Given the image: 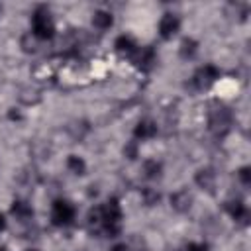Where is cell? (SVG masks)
Masks as SVG:
<instances>
[{"instance_id": "52a82bcc", "label": "cell", "mask_w": 251, "mask_h": 251, "mask_svg": "<svg viewBox=\"0 0 251 251\" xmlns=\"http://www.w3.org/2000/svg\"><path fill=\"white\" fill-rule=\"evenodd\" d=\"M133 59H135V65H137L141 71H149V69L155 65V61H157L155 51H153L151 47H139L137 53L133 55Z\"/></svg>"}, {"instance_id": "5bb4252c", "label": "cell", "mask_w": 251, "mask_h": 251, "mask_svg": "<svg viewBox=\"0 0 251 251\" xmlns=\"http://www.w3.org/2000/svg\"><path fill=\"white\" fill-rule=\"evenodd\" d=\"M196 51H198V41H194L192 37L182 39V43H180V57L182 59H192L196 55Z\"/></svg>"}, {"instance_id": "ba28073f", "label": "cell", "mask_w": 251, "mask_h": 251, "mask_svg": "<svg viewBox=\"0 0 251 251\" xmlns=\"http://www.w3.org/2000/svg\"><path fill=\"white\" fill-rule=\"evenodd\" d=\"M157 135V124L153 120H141L133 127V137L135 139H151Z\"/></svg>"}, {"instance_id": "ffe728a7", "label": "cell", "mask_w": 251, "mask_h": 251, "mask_svg": "<svg viewBox=\"0 0 251 251\" xmlns=\"http://www.w3.org/2000/svg\"><path fill=\"white\" fill-rule=\"evenodd\" d=\"M184 251H208V245L206 243H188L184 247Z\"/></svg>"}, {"instance_id": "7a4b0ae2", "label": "cell", "mask_w": 251, "mask_h": 251, "mask_svg": "<svg viewBox=\"0 0 251 251\" xmlns=\"http://www.w3.org/2000/svg\"><path fill=\"white\" fill-rule=\"evenodd\" d=\"M31 31L37 39H51L55 35V24L45 6H37L31 14Z\"/></svg>"}, {"instance_id": "30bf717a", "label": "cell", "mask_w": 251, "mask_h": 251, "mask_svg": "<svg viewBox=\"0 0 251 251\" xmlns=\"http://www.w3.org/2000/svg\"><path fill=\"white\" fill-rule=\"evenodd\" d=\"M112 24H114V16H112L110 12H106V10H96V12L92 14V25H94V27H98V29H108V27H112Z\"/></svg>"}, {"instance_id": "2e32d148", "label": "cell", "mask_w": 251, "mask_h": 251, "mask_svg": "<svg viewBox=\"0 0 251 251\" xmlns=\"http://www.w3.org/2000/svg\"><path fill=\"white\" fill-rule=\"evenodd\" d=\"M196 182L202 186V188H212L214 186V173L210 171V169H206V171H200L198 175H196Z\"/></svg>"}, {"instance_id": "6da1fadb", "label": "cell", "mask_w": 251, "mask_h": 251, "mask_svg": "<svg viewBox=\"0 0 251 251\" xmlns=\"http://www.w3.org/2000/svg\"><path fill=\"white\" fill-rule=\"evenodd\" d=\"M122 222V206L118 198H108L102 206H98V226L108 237H116L120 233Z\"/></svg>"}, {"instance_id": "7402d4cb", "label": "cell", "mask_w": 251, "mask_h": 251, "mask_svg": "<svg viewBox=\"0 0 251 251\" xmlns=\"http://www.w3.org/2000/svg\"><path fill=\"white\" fill-rule=\"evenodd\" d=\"M27 251H35V249H27Z\"/></svg>"}, {"instance_id": "4fadbf2b", "label": "cell", "mask_w": 251, "mask_h": 251, "mask_svg": "<svg viewBox=\"0 0 251 251\" xmlns=\"http://www.w3.org/2000/svg\"><path fill=\"white\" fill-rule=\"evenodd\" d=\"M67 167H69V171H71L73 175H84V173H86V163H84V159L78 157V155H69Z\"/></svg>"}, {"instance_id": "8fae6325", "label": "cell", "mask_w": 251, "mask_h": 251, "mask_svg": "<svg viewBox=\"0 0 251 251\" xmlns=\"http://www.w3.org/2000/svg\"><path fill=\"white\" fill-rule=\"evenodd\" d=\"M226 210H227V214H229L233 220H237V222H241V220L247 218V206H245L241 200H231V202H227V204H226Z\"/></svg>"}, {"instance_id": "603a6c76", "label": "cell", "mask_w": 251, "mask_h": 251, "mask_svg": "<svg viewBox=\"0 0 251 251\" xmlns=\"http://www.w3.org/2000/svg\"><path fill=\"white\" fill-rule=\"evenodd\" d=\"M127 251H129V249H127Z\"/></svg>"}, {"instance_id": "9a60e30c", "label": "cell", "mask_w": 251, "mask_h": 251, "mask_svg": "<svg viewBox=\"0 0 251 251\" xmlns=\"http://www.w3.org/2000/svg\"><path fill=\"white\" fill-rule=\"evenodd\" d=\"M161 171H163V167H161V163L155 161V159H149V161L143 163V175H145L147 178H157V176H161Z\"/></svg>"}, {"instance_id": "44dd1931", "label": "cell", "mask_w": 251, "mask_h": 251, "mask_svg": "<svg viewBox=\"0 0 251 251\" xmlns=\"http://www.w3.org/2000/svg\"><path fill=\"white\" fill-rule=\"evenodd\" d=\"M4 227H6V218H4V214L0 212V231H2Z\"/></svg>"}, {"instance_id": "7c38bea8", "label": "cell", "mask_w": 251, "mask_h": 251, "mask_svg": "<svg viewBox=\"0 0 251 251\" xmlns=\"http://www.w3.org/2000/svg\"><path fill=\"white\" fill-rule=\"evenodd\" d=\"M12 214H14L16 218H20V220H27V218L33 216V210H31V206H29L27 202L16 200V202L12 204Z\"/></svg>"}, {"instance_id": "9c48e42d", "label": "cell", "mask_w": 251, "mask_h": 251, "mask_svg": "<svg viewBox=\"0 0 251 251\" xmlns=\"http://www.w3.org/2000/svg\"><path fill=\"white\" fill-rule=\"evenodd\" d=\"M171 204H173L175 210L186 212V210L190 208V204H192V196H190L188 190H178V192H175V194L171 196Z\"/></svg>"}, {"instance_id": "3957f363", "label": "cell", "mask_w": 251, "mask_h": 251, "mask_svg": "<svg viewBox=\"0 0 251 251\" xmlns=\"http://www.w3.org/2000/svg\"><path fill=\"white\" fill-rule=\"evenodd\" d=\"M75 220V206L69 202V200H55L53 206H51V222L53 226H59V227H65V226H71Z\"/></svg>"}, {"instance_id": "8992f818", "label": "cell", "mask_w": 251, "mask_h": 251, "mask_svg": "<svg viewBox=\"0 0 251 251\" xmlns=\"http://www.w3.org/2000/svg\"><path fill=\"white\" fill-rule=\"evenodd\" d=\"M114 47H116V51L120 55H126V57H133L137 53V49H139V45L135 43V39L131 35H120V37H116Z\"/></svg>"}, {"instance_id": "5b68a950", "label": "cell", "mask_w": 251, "mask_h": 251, "mask_svg": "<svg viewBox=\"0 0 251 251\" xmlns=\"http://www.w3.org/2000/svg\"><path fill=\"white\" fill-rule=\"evenodd\" d=\"M180 29V20L176 14L167 12L163 14V18L159 20V35L163 39H171L173 35H176V31Z\"/></svg>"}, {"instance_id": "ac0fdd59", "label": "cell", "mask_w": 251, "mask_h": 251, "mask_svg": "<svg viewBox=\"0 0 251 251\" xmlns=\"http://www.w3.org/2000/svg\"><path fill=\"white\" fill-rule=\"evenodd\" d=\"M124 155H126L127 159H135V157H137V143H135V141H129V143L124 147Z\"/></svg>"}, {"instance_id": "277c9868", "label": "cell", "mask_w": 251, "mask_h": 251, "mask_svg": "<svg viewBox=\"0 0 251 251\" xmlns=\"http://www.w3.org/2000/svg\"><path fill=\"white\" fill-rule=\"evenodd\" d=\"M220 78V71H218V67L216 65H204V67H200L196 73H194V76H192V82H194V86L196 88H208L210 84H214L216 80Z\"/></svg>"}, {"instance_id": "e0dca14e", "label": "cell", "mask_w": 251, "mask_h": 251, "mask_svg": "<svg viewBox=\"0 0 251 251\" xmlns=\"http://www.w3.org/2000/svg\"><path fill=\"white\" fill-rule=\"evenodd\" d=\"M143 200H145L147 206H153V204L159 202V194H157L153 188H145V190H143Z\"/></svg>"}, {"instance_id": "d6986e66", "label": "cell", "mask_w": 251, "mask_h": 251, "mask_svg": "<svg viewBox=\"0 0 251 251\" xmlns=\"http://www.w3.org/2000/svg\"><path fill=\"white\" fill-rule=\"evenodd\" d=\"M237 176L241 178L243 184H249V182H251V169H249V167H241L239 173H237Z\"/></svg>"}]
</instances>
